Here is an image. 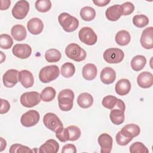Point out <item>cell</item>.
<instances>
[{"label":"cell","mask_w":153,"mask_h":153,"mask_svg":"<svg viewBox=\"0 0 153 153\" xmlns=\"http://www.w3.org/2000/svg\"><path fill=\"white\" fill-rule=\"evenodd\" d=\"M118 99H118L114 96L108 95L103 97L102 102V104L103 107L111 110L115 108L118 103Z\"/></svg>","instance_id":"obj_33"},{"label":"cell","mask_w":153,"mask_h":153,"mask_svg":"<svg viewBox=\"0 0 153 153\" xmlns=\"http://www.w3.org/2000/svg\"><path fill=\"white\" fill-rule=\"evenodd\" d=\"M27 28L30 33L33 35H38L42 32L44 28V24L41 19L35 17L28 21L27 23Z\"/></svg>","instance_id":"obj_15"},{"label":"cell","mask_w":153,"mask_h":153,"mask_svg":"<svg viewBox=\"0 0 153 153\" xmlns=\"http://www.w3.org/2000/svg\"><path fill=\"white\" fill-rule=\"evenodd\" d=\"M36 9L41 13L48 11L51 7V2L49 0H38L35 2Z\"/></svg>","instance_id":"obj_35"},{"label":"cell","mask_w":153,"mask_h":153,"mask_svg":"<svg viewBox=\"0 0 153 153\" xmlns=\"http://www.w3.org/2000/svg\"><path fill=\"white\" fill-rule=\"evenodd\" d=\"M60 74L59 68L56 65H49L42 68L39 73V80L43 83H48L56 79Z\"/></svg>","instance_id":"obj_3"},{"label":"cell","mask_w":153,"mask_h":153,"mask_svg":"<svg viewBox=\"0 0 153 153\" xmlns=\"http://www.w3.org/2000/svg\"><path fill=\"white\" fill-rule=\"evenodd\" d=\"M41 94L36 91L25 92L20 96L21 104L26 108H32L41 102Z\"/></svg>","instance_id":"obj_7"},{"label":"cell","mask_w":153,"mask_h":153,"mask_svg":"<svg viewBox=\"0 0 153 153\" xmlns=\"http://www.w3.org/2000/svg\"><path fill=\"white\" fill-rule=\"evenodd\" d=\"M65 54L68 58L75 62H81L85 60L87 55L85 51L75 43H71L67 45L65 49Z\"/></svg>","instance_id":"obj_5"},{"label":"cell","mask_w":153,"mask_h":153,"mask_svg":"<svg viewBox=\"0 0 153 153\" xmlns=\"http://www.w3.org/2000/svg\"><path fill=\"white\" fill-rule=\"evenodd\" d=\"M80 16L81 19L87 22H90L93 20L96 17V11L91 7H83L79 12Z\"/></svg>","instance_id":"obj_29"},{"label":"cell","mask_w":153,"mask_h":153,"mask_svg":"<svg viewBox=\"0 0 153 153\" xmlns=\"http://www.w3.org/2000/svg\"><path fill=\"white\" fill-rule=\"evenodd\" d=\"M123 9V15L128 16L131 14L134 10V5L130 2H126L121 5Z\"/></svg>","instance_id":"obj_40"},{"label":"cell","mask_w":153,"mask_h":153,"mask_svg":"<svg viewBox=\"0 0 153 153\" xmlns=\"http://www.w3.org/2000/svg\"><path fill=\"white\" fill-rule=\"evenodd\" d=\"M106 18L112 22L118 20L123 15V9L121 6L117 4L108 7L105 12Z\"/></svg>","instance_id":"obj_18"},{"label":"cell","mask_w":153,"mask_h":153,"mask_svg":"<svg viewBox=\"0 0 153 153\" xmlns=\"http://www.w3.org/2000/svg\"><path fill=\"white\" fill-rule=\"evenodd\" d=\"M100 146V152L102 153H109L112 148L113 140L112 137L107 133L101 134L97 139Z\"/></svg>","instance_id":"obj_14"},{"label":"cell","mask_w":153,"mask_h":153,"mask_svg":"<svg viewBox=\"0 0 153 153\" xmlns=\"http://www.w3.org/2000/svg\"><path fill=\"white\" fill-rule=\"evenodd\" d=\"M79 40L88 45L95 44L97 41V37L94 30L90 27H84L78 32Z\"/></svg>","instance_id":"obj_8"},{"label":"cell","mask_w":153,"mask_h":153,"mask_svg":"<svg viewBox=\"0 0 153 153\" xmlns=\"http://www.w3.org/2000/svg\"><path fill=\"white\" fill-rule=\"evenodd\" d=\"M11 4V1L9 0L1 1V10H6L9 8Z\"/></svg>","instance_id":"obj_45"},{"label":"cell","mask_w":153,"mask_h":153,"mask_svg":"<svg viewBox=\"0 0 153 153\" xmlns=\"http://www.w3.org/2000/svg\"><path fill=\"white\" fill-rule=\"evenodd\" d=\"M124 111H125L118 108L111 109L109 114L111 122L115 125L121 124L124 121Z\"/></svg>","instance_id":"obj_25"},{"label":"cell","mask_w":153,"mask_h":153,"mask_svg":"<svg viewBox=\"0 0 153 153\" xmlns=\"http://www.w3.org/2000/svg\"><path fill=\"white\" fill-rule=\"evenodd\" d=\"M58 21L63 30L67 32L75 31L79 26L78 20L67 13L60 14L58 17Z\"/></svg>","instance_id":"obj_2"},{"label":"cell","mask_w":153,"mask_h":153,"mask_svg":"<svg viewBox=\"0 0 153 153\" xmlns=\"http://www.w3.org/2000/svg\"><path fill=\"white\" fill-rule=\"evenodd\" d=\"M41 99L45 102L53 100L56 96V91L55 89L51 87H47L41 93Z\"/></svg>","instance_id":"obj_31"},{"label":"cell","mask_w":153,"mask_h":153,"mask_svg":"<svg viewBox=\"0 0 153 153\" xmlns=\"http://www.w3.org/2000/svg\"><path fill=\"white\" fill-rule=\"evenodd\" d=\"M0 139H1V149H0V151L2 152L5 148V147L7 146V142L2 137H1Z\"/></svg>","instance_id":"obj_46"},{"label":"cell","mask_w":153,"mask_h":153,"mask_svg":"<svg viewBox=\"0 0 153 153\" xmlns=\"http://www.w3.org/2000/svg\"><path fill=\"white\" fill-rule=\"evenodd\" d=\"M11 34L15 40L17 41H22L26 38L27 32L23 25H16L12 27Z\"/></svg>","instance_id":"obj_24"},{"label":"cell","mask_w":153,"mask_h":153,"mask_svg":"<svg viewBox=\"0 0 153 153\" xmlns=\"http://www.w3.org/2000/svg\"><path fill=\"white\" fill-rule=\"evenodd\" d=\"M19 72L13 69L7 71L2 76L4 85L7 88L13 87L19 81Z\"/></svg>","instance_id":"obj_12"},{"label":"cell","mask_w":153,"mask_h":153,"mask_svg":"<svg viewBox=\"0 0 153 153\" xmlns=\"http://www.w3.org/2000/svg\"><path fill=\"white\" fill-rule=\"evenodd\" d=\"M13 54L17 57L25 59L28 58L32 53V48L26 44H17L12 49Z\"/></svg>","instance_id":"obj_11"},{"label":"cell","mask_w":153,"mask_h":153,"mask_svg":"<svg viewBox=\"0 0 153 153\" xmlns=\"http://www.w3.org/2000/svg\"><path fill=\"white\" fill-rule=\"evenodd\" d=\"M146 59L142 55H137L134 56L130 63L131 67L134 71H139L142 70L145 66Z\"/></svg>","instance_id":"obj_28"},{"label":"cell","mask_w":153,"mask_h":153,"mask_svg":"<svg viewBox=\"0 0 153 153\" xmlns=\"http://www.w3.org/2000/svg\"><path fill=\"white\" fill-rule=\"evenodd\" d=\"M63 153H75L76 152V149L74 145L68 143L64 145L62 149Z\"/></svg>","instance_id":"obj_43"},{"label":"cell","mask_w":153,"mask_h":153,"mask_svg":"<svg viewBox=\"0 0 153 153\" xmlns=\"http://www.w3.org/2000/svg\"><path fill=\"white\" fill-rule=\"evenodd\" d=\"M43 123L48 129L56 133L60 132L63 128V123L60 118L52 112H48L44 115Z\"/></svg>","instance_id":"obj_4"},{"label":"cell","mask_w":153,"mask_h":153,"mask_svg":"<svg viewBox=\"0 0 153 153\" xmlns=\"http://www.w3.org/2000/svg\"><path fill=\"white\" fill-rule=\"evenodd\" d=\"M75 72L74 65L71 62L64 63L61 67V74L65 78H70L73 76Z\"/></svg>","instance_id":"obj_32"},{"label":"cell","mask_w":153,"mask_h":153,"mask_svg":"<svg viewBox=\"0 0 153 153\" xmlns=\"http://www.w3.org/2000/svg\"><path fill=\"white\" fill-rule=\"evenodd\" d=\"M129 151L131 153H147L149 152L148 148L140 142H136L133 143L129 148Z\"/></svg>","instance_id":"obj_39"},{"label":"cell","mask_w":153,"mask_h":153,"mask_svg":"<svg viewBox=\"0 0 153 153\" xmlns=\"http://www.w3.org/2000/svg\"><path fill=\"white\" fill-rule=\"evenodd\" d=\"M77 103L82 108H88L93 105V97L90 93H82L77 98Z\"/></svg>","instance_id":"obj_26"},{"label":"cell","mask_w":153,"mask_h":153,"mask_svg":"<svg viewBox=\"0 0 153 153\" xmlns=\"http://www.w3.org/2000/svg\"><path fill=\"white\" fill-rule=\"evenodd\" d=\"M97 74L96 66L93 63H88L84 66L82 70V75L83 78L88 81L94 79Z\"/></svg>","instance_id":"obj_23"},{"label":"cell","mask_w":153,"mask_h":153,"mask_svg":"<svg viewBox=\"0 0 153 153\" xmlns=\"http://www.w3.org/2000/svg\"><path fill=\"white\" fill-rule=\"evenodd\" d=\"M115 39L118 45L125 46L129 44L131 39V36L128 31L121 30L116 33Z\"/></svg>","instance_id":"obj_27"},{"label":"cell","mask_w":153,"mask_h":153,"mask_svg":"<svg viewBox=\"0 0 153 153\" xmlns=\"http://www.w3.org/2000/svg\"><path fill=\"white\" fill-rule=\"evenodd\" d=\"M29 10V4L27 1H19L16 3L12 9V15L15 19L22 20L26 17Z\"/></svg>","instance_id":"obj_9"},{"label":"cell","mask_w":153,"mask_h":153,"mask_svg":"<svg viewBox=\"0 0 153 153\" xmlns=\"http://www.w3.org/2000/svg\"><path fill=\"white\" fill-rule=\"evenodd\" d=\"M61 57L60 52L55 48L49 49L45 53V60L49 63L57 62L60 60Z\"/></svg>","instance_id":"obj_30"},{"label":"cell","mask_w":153,"mask_h":153,"mask_svg":"<svg viewBox=\"0 0 153 153\" xmlns=\"http://www.w3.org/2000/svg\"><path fill=\"white\" fill-rule=\"evenodd\" d=\"M93 3L98 6V7H104L106 6V5H108L111 1L110 0H94L93 1Z\"/></svg>","instance_id":"obj_44"},{"label":"cell","mask_w":153,"mask_h":153,"mask_svg":"<svg viewBox=\"0 0 153 153\" xmlns=\"http://www.w3.org/2000/svg\"><path fill=\"white\" fill-rule=\"evenodd\" d=\"M149 23V19L147 16L143 14L136 15L133 18V23L137 27H143Z\"/></svg>","instance_id":"obj_36"},{"label":"cell","mask_w":153,"mask_h":153,"mask_svg":"<svg viewBox=\"0 0 153 153\" xmlns=\"http://www.w3.org/2000/svg\"><path fill=\"white\" fill-rule=\"evenodd\" d=\"M68 135V140L75 141L78 140L81 136V130L76 126H70L66 127Z\"/></svg>","instance_id":"obj_34"},{"label":"cell","mask_w":153,"mask_h":153,"mask_svg":"<svg viewBox=\"0 0 153 153\" xmlns=\"http://www.w3.org/2000/svg\"><path fill=\"white\" fill-rule=\"evenodd\" d=\"M141 45L145 49L153 48V27L152 26L145 29L140 39Z\"/></svg>","instance_id":"obj_13"},{"label":"cell","mask_w":153,"mask_h":153,"mask_svg":"<svg viewBox=\"0 0 153 153\" xmlns=\"http://www.w3.org/2000/svg\"><path fill=\"white\" fill-rule=\"evenodd\" d=\"M57 99L59 107L62 111H69L72 109L74 99V93L72 90L66 88L60 91Z\"/></svg>","instance_id":"obj_1"},{"label":"cell","mask_w":153,"mask_h":153,"mask_svg":"<svg viewBox=\"0 0 153 153\" xmlns=\"http://www.w3.org/2000/svg\"><path fill=\"white\" fill-rule=\"evenodd\" d=\"M59 145L54 139H48L39 148L40 153H56L59 151Z\"/></svg>","instance_id":"obj_21"},{"label":"cell","mask_w":153,"mask_h":153,"mask_svg":"<svg viewBox=\"0 0 153 153\" xmlns=\"http://www.w3.org/2000/svg\"><path fill=\"white\" fill-rule=\"evenodd\" d=\"M115 138H116V141H117V143L121 146L127 145L129 142H130L132 140V139L123 136L121 134L120 131L117 133Z\"/></svg>","instance_id":"obj_41"},{"label":"cell","mask_w":153,"mask_h":153,"mask_svg":"<svg viewBox=\"0 0 153 153\" xmlns=\"http://www.w3.org/2000/svg\"><path fill=\"white\" fill-rule=\"evenodd\" d=\"M9 152L10 153H29L33 152V151L26 146L19 143H15L10 146Z\"/></svg>","instance_id":"obj_37"},{"label":"cell","mask_w":153,"mask_h":153,"mask_svg":"<svg viewBox=\"0 0 153 153\" xmlns=\"http://www.w3.org/2000/svg\"><path fill=\"white\" fill-rule=\"evenodd\" d=\"M13 44V40L11 37L7 34H1L0 35V47L2 49H9Z\"/></svg>","instance_id":"obj_38"},{"label":"cell","mask_w":153,"mask_h":153,"mask_svg":"<svg viewBox=\"0 0 153 153\" xmlns=\"http://www.w3.org/2000/svg\"><path fill=\"white\" fill-rule=\"evenodd\" d=\"M104 60L108 63H119L124 57L123 51L118 48H110L105 51L103 55Z\"/></svg>","instance_id":"obj_6"},{"label":"cell","mask_w":153,"mask_h":153,"mask_svg":"<svg viewBox=\"0 0 153 153\" xmlns=\"http://www.w3.org/2000/svg\"><path fill=\"white\" fill-rule=\"evenodd\" d=\"M121 134L131 139L137 136L140 132V128L139 126L135 124H128L124 126L121 130Z\"/></svg>","instance_id":"obj_19"},{"label":"cell","mask_w":153,"mask_h":153,"mask_svg":"<svg viewBox=\"0 0 153 153\" xmlns=\"http://www.w3.org/2000/svg\"><path fill=\"white\" fill-rule=\"evenodd\" d=\"M40 118L39 114L35 110H29L23 114L20 118L21 124L26 127L35 126Z\"/></svg>","instance_id":"obj_10"},{"label":"cell","mask_w":153,"mask_h":153,"mask_svg":"<svg viewBox=\"0 0 153 153\" xmlns=\"http://www.w3.org/2000/svg\"><path fill=\"white\" fill-rule=\"evenodd\" d=\"M19 81L25 88H30L33 86L34 78L32 74L27 70H22L19 72Z\"/></svg>","instance_id":"obj_17"},{"label":"cell","mask_w":153,"mask_h":153,"mask_svg":"<svg viewBox=\"0 0 153 153\" xmlns=\"http://www.w3.org/2000/svg\"><path fill=\"white\" fill-rule=\"evenodd\" d=\"M137 82L141 88H148L153 84V75L151 72L145 71L141 72L137 78Z\"/></svg>","instance_id":"obj_16"},{"label":"cell","mask_w":153,"mask_h":153,"mask_svg":"<svg viewBox=\"0 0 153 153\" xmlns=\"http://www.w3.org/2000/svg\"><path fill=\"white\" fill-rule=\"evenodd\" d=\"M115 91L120 96L127 94L131 89V83L127 79H121L118 81L115 85Z\"/></svg>","instance_id":"obj_22"},{"label":"cell","mask_w":153,"mask_h":153,"mask_svg":"<svg viewBox=\"0 0 153 153\" xmlns=\"http://www.w3.org/2000/svg\"><path fill=\"white\" fill-rule=\"evenodd\" d=\"M101 81L105 84H110L114 82L116 79V73L115 71L110 67L103 68L100 75Z\"/></svg>","instance_id":"obj_20"},{"label":"cell","mask_w":153,"mask_h":153,"mask_svg":"<svg viewBox=\"0 0 153 153\" xmlns=\"http://www.w3.org/2000/svg\"><path fill=\"white\" fill-rule=\"evenodd\" d=\"M1 109H0L1 114L7 113L10 110V105L9 102L7 100L1 99Z\"/></svg>","instance_id":"obj_42"}]
</instances>
